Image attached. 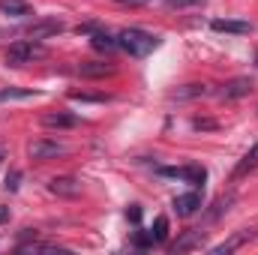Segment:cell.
Masks as SVG:
<instances>
[{
    "mask_svg": "<svg viewBox=\"0 0 258 255\" xmlns=\"http://www.w3.org/2000/svg\"><path fill=\"white\" fill-rule=\"evenodd\" d=\"M117 45L129 57H147L150 51L159 48V36H153V33H147L141 27H126V30L117 33Z\"/></svg>",
    "mask_w": 258,
    "mask_h": 255,
    "instance_id": "obj_1",
    "label": "cell"
},
{
    "mask_svg": "<svg viewBox=\"0 0 258 255\" xmlns=\"http://www.w3.org/2000/svg\"><path fill=\"white\" fill-rule=\"evenodd\" d=\"M45 45H39V39H18L15 45H9L6 51V63L9 66H24V63H33L39 57H45Z\"/></svg>",
    "mask_w": 258,
    "mask_h": 255,
    "instance_id": "obj_2",
    "label": "cell"
},
{
    "mask_svg": "<svg viewBox=\"0 0 258 255\" xmlns=\"http://www.w3.org/2000/svg\"><path fill=\"white\" fill-rule=\"evenodd\" d=\"M159 177H174V180H183V183H192L195 189L204 186L207 180V171L201 165H180V168H156Z\"/></svg>",
    "mask_w": 258,
    "mask_h": 255,
    "instance_id": "obj_3",
    "label": "cell"
},
{
    "mask_svg": "<svg viewBox=\"0 0 258 255\" xmlns=\"http://www.w3.org/2000/svg\"><path fill=\"white\" fill-rule=\"evenodd\" d=\"M27 153H30V159L45 162V159H57V156H63V153H66V144H60V141H51V138H39V141H33V144L27 147Z\"/></svg>",
    "mask_w": 258,
    "mask_h": 255,
    "instance_id": "obj_4",
    "label": "cell"
},
{
    "mask_svg": "<svg viewBox=\"0 0 258 255\" xmlns=\"http://www.w3.org/2000/svg\"><path fill=\"white\" fill-rule=\"evenodd\" d=\"M204 240H207V234H204L201 228H189V231H183L168 249H171V255H183V252H192V249H201Z\"/></svg>",
    "mask_w": 258,
    "mask_h": 255,
    "instance_id": "obj_5",
    "label": "cell"
},
{
    "mask_svg": "<svg viewBox=\"0 0 258 255\" xmlns=\"http://www.w3.org/2000/svg\"><path fill=\"white\" fill-rule=\"evenodd\" d=\"M249 90H252V78H231V81H225V87L219 90V99L234 102V99L249 96Z\"/></svg>",
    "mask_w": 258,
    "mask_h": 255,
    "instance_id": "obj_6",
    "label": "cell"
},
{
    "mask_svg": "<svg viewBox=\"0 0 258 255\" xmlns=\"http://www.w3.org/2000/svg\"><path fill=\"white\" fill-rule=\"evenodd\" d=\"M171 207L177 210V216H192L201 210V192L192 189V192H183V195H174Z\"/></svg>",
    "mask_w": 258,
    "mask_h": 255,
    "instance_id": "obj_7",
    "label": "cell"
},
{
    "mask_svg": "<svg viewBox=\"0 0 258 255\" xmlns=\"http://www.w3.org/2000/svg\"><path fill=\"white\" fill-rule=\"evenodd\" d=\"M210 27H213L216 33H237V36L252 33V24H249V21H240V18H213Z\"/></svg>",
    "mask_w": 258,
    "mask_h": 255,
    "instance_id": "obj_8",
    "label": "cell"
},
{
    "mask_svg": "<svg viewBox=\"0 0 258 255\" xmlns=\"http://www.w3.org/2000/svg\"><path fill=\"white\" fill-rule=\"evenodd\" d=\"M78 75H81V78H105V75H114V63L87 60V63H78Z\"/></svg>",
    "mask_w": 258,
    "mask_h": 255,
    "instance_id": "obj_9",
    "label": "cell"
},
{
    "mask_svg": "<svg viewBox=\"0 0 258 255\" xmlns=\"http://www.w3.org/2000/svg\"><path fill=\"white\" fill-rule=\"evenodd\" d=\"M48 189L54 192V195H63V198H75V195L81 192V183H78L75 177H54V180L48 183Z\"/></svg>",
    "mask_w": 258,
    "mask_h": 255,
    "instance_id": "obj_10",
    "label": "cell"
},
{
    "mask_svg": "<svg viewBox=\"0 0 258 255\" xmlns=\"http://www.w3.org/2000/svg\"><path fill=\"white\" fill-rule=\"evenodd\" d=\"M90 45L96 48V51H105V54H111V51H117L120 45H117V36H111V33H105V30H93L90 33Z\"/></svg>",
    "mask_w": 258,
    "mask_h": 255,
    "instance_id": "obj_11",
    "label": "cell"
},
{
    "mask_svg": "<svg viewBox=\"0 0 258 255\" xmlns=\"http://www.w3.org/2000/svg\"><path fill=\"white\" fill-rule=\"evenodd\" d=\"M0 12L9 15V18H27V15H33V9H30L27 0H0Z\"/></svg>",
    "mask_w": 258,
    "mask_h": 255,
    "instance_id": "obj_12",
    "label": "cell"
},
{
    "mask_svg": "<svg viewBox=\"0 0 258 255\" xmlns=\"http://www.w3.org/2000/svg\"><path fill=\"white\" fill-rule=\"evenodd\" d=\"M60 30H63V21L45 18V21H39V24L30 27V39H45V36H51V33H60Z\"/></svg>",
    "mask_w": 258,
    "mask_h": 255,
    "instance_id": "obj_13",
    "label": "cell"
},
{
    "mask_svg": "<svg viewBox=\"0 0 258 255\" xmlns=\"http://www.w3.org/2000/svg\"><path fill=\"white\" fill-rule=\"evenodd\" d=\"M75 123H78V117H75V114H66V111L45 114V117H42V126H48V129H72Z\"/></svg>",
    "mask_w": 258,
    "mask_h": 255,
    "instance_id": "obj_14",
    "label": "cell"
},
{
    "mask_svg": "<svg viewBox=\"0 0 258 255\" xmlns=\"http://www.w3.org/2000/svg\"><path fill=\"white\" fill-rule=\"evenodd\" d=\"M210 90L204 87V84H183V87H177L174 93H171V99L174 102H186V99H198V96H207Z\"/></svg>",
    "mask_w": 258,
    "mask_h": 255,
    "instance_id": "obj_15",
    "label": "cell"
},
{
    "mask_svg": "<svg viewBox=\"0 0 258 255\" xmlns=\"http://www.w3.org/2000/svg\"><path fill=\"white\" fill-rule=\"evenodd\" d=\"M249 237H252L249 231H240V234H234L231 240H225V243H219V246H210V252L213 255H228V252H234V249H240Z\"/></svg>",
    "mask_w": 258,
    "mask_h": 255,
    "instance_id": "obj_16",
    "label": "cell"
},
{
    "mask_svg": "<svg viewBox=\"0 0 258 255\" xmlns=\"http://www.w3.org/2000/svg\"><path fill=\"white\" fill-rule=\"evenodd\" d=\"M252 168H258V141L249 147V153L237 162V168H234V180H237V177H243V174H249Z\"/></svg>",
    "mask_w": 258,
    "mask_h": 255,
    "instance_id": "obj_17",
    "label": "cell"
},
{
    "mask_svg": "<svg viewBox=\"0 0 258 255\" xmlns=\"http://www.w3.org/2000/svg\"><path fill=\"white\" fill-rule=\"evenodd\" d=\"M150 234H153V240H156V243H165V240H168V219H165V216H156V222H153Z\"/></svg>",
    "mask_w": 258,
    "mask_h": 255,
    "instance_id": "obj_18",
    "label": "cell"
},
{
    "mask_svg": "<svg viewBox=\"0 0 258 255\" xmlns=\"http://www.w3.org/2000/svg\"><path fill=\"white\" fill-rule=\"evenodd\" d=\"M30 96H36V93H33V90H18V87L0 90V102H6V99H30Z\"/></svg>",
    "mask_w": 258,
    "mask_h": 255,
    "instance_id": "obj_19",
    "label": "cell"
},
{
    "mask_svg": "<svg viewBox=\"0 0 258 255\" xmlns=\"http://www.w3.org/2000/svg\"><path fill=\"white\" fill-rule=\"evenodd\" d=\"M54 249H57V243H36V240L18 246V252H54Z\"/></svg>",
    "mask_w": 258,
    "mask_h": 255,
    "instance_id": "obj_20",
    "label": "cell"
},
{
    "mask_svg": "<svg viewBox=\"0 0 258 255\" xmlns=\"http://www.w3.org/2000/svg\"><path fill=\"white\" fill-rule=\"evenodd\" d=\"M207 0H165V6L168 9H198V6H204Z\"/></svg>",
    "mask_w": 258,
    "mask_h": 255,
    "instance_id": "obj_21",
    "label": "cell"
},
{
    "mask_svg": "<svg viewBox=\"0 0 258 255\" xmlns=\"http://www.w3.org/2000/svg\"><path fill=\"white\" fill-rule=\"evenodd\" d=\"M18 186H21V171H9V174H6V183H3V189H6V192H18Z\"/></svg>",
    "mask_w": 258,
    "mask_h": 255,
    "instance_id": "obj_22",
    "label": "cell"
},
{
    "mask_svg": "<svg viewBox=\"0 0 258 255\" xmlns=\"http://www.w3.org/2000/svg\"><path fill=\"white\" fill-rule=\"evenodd\" d=\"M156 240H153V234L150 231H135V246H141V249H147V246H153Z\"/></svg>",
    "mask_w": 258,
    "mask_h": 255,
    "instance_id": "obj_23",
    "label": "cell"
},
{
    "mask_svg": "<svg viewBox=\"0 0 258 255\" xmlns=\"http://www.w3.org/2000/svg\"><path fill=\"white\" fill-rule=\"evenodd\" d=\"M126 219L129 222H141V207L138 204H129L126 207Z\"/></svg>",
    "mask_w": 258,
    "mask_h": 255,
    "instance_id": "obj_24",
    "label": "cell"
},
{
    "mask_svg": "<svg viewBox=\"0 0 258 255\" xmlns=\"http://www.w3.org/2000/svg\"><path fill=\"white\" fill-rule=\"evenodd\" d=\"M72 99H81V102H105V96H90V93H72Z\"/></svg>",
    "mask_w": 258,
    "mask_h": 255,
    "instance_id": "obj_25",
    "label": "cell"
},
{
    "mask_svg": "<svg viewBox=\"0 0 258 255\" xmlns=\"http://www.w3.org/2000/svg\"><path fill=\"white\" fill-rule=\"evenodd\" d=\"M192 126L195 129H216V123H213V120H201V117H195Z\"/></svg>",
    "mask_w": 258,
    "mask_h": 255,
    "instance_id": "obj_26",
    "label": "cell"
},
{
    "mask_svg": "<svg viewBox=\"0 0 258 255\" xmlns=\"http://www.w3.org/2000/svg\"><path fill=\"white\" fill-rule=\"evenodd\" d=\"M117 3H123V6H144V3H150V0H117Z\"/></svg>",
    "mask_w": 258,
    "mask_h": 255,
    "instance_id": "obj_27",
    "label": "cell"
},
{
    "mask_svg": "<svg viewBox=\"0 0 258 255\" xmlns=\"http://www.w3.org/2000/svg\"><path fill=\"white\" fill-rule=\"evenodd\" d=\"M3 222H9V207L0 204V225H3Z\"/></svg>",
    "mask_w": 258,
    "mask_h": 255,
    "instance_id": "obj_28",
    "label": "cell"
},
{
    "mask_svg": "<svg viewBox=\"0 0 258 255\" xmlns=\"http://www.w3.org/2000/svg\"><path fill=\"white\" fill-rule=\"evenodd\" d=\"M3 156H6V150H3V147H0V162H3Z\"/></svg>",
    "mask_w": 258,
    "mask_h": 255,
    "instance_id": "obj_29",
    "label": "cell"
},
{
    "mask_svg": "<svg viewBox=\"0 0 258 255\" xmlns=\"http://www.w3.org/2000/svg\"><path fill=\"white\" fill-rule=\"evenodd\" d=\"M255 66H258V54H255Z\"/></svg>",
    "mask_w": 258,
    "mask_h": 255,
    "instance_id": "obj_30",
    "label": "cell"
}]
</instances>
